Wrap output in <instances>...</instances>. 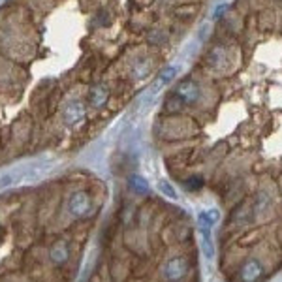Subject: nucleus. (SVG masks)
Here are the masks:
<instances>
[{
	"mask_svg": "<svg viewBox=\"0 0 282 282\" xmlns=\"http://www.w3.org/2000/svg\"><path fill=\"white\" fill-rule=\"evenodd\" d=\"M128 186L132 192L136 194H140V196H145L147 192H149V182L145 177H141V175H132L130 179H128Z\"/></svg>",
	"mask_w": 282,
	"mask_h": 282,
	"instance_id": "obj_12",
	"label": "nucleus"
},
{
	"mask_svg": "<svg viewBox=\"0 0 282 282\" xmlns=\"http://www.w3.org/2000/svg\"><path fill=\"white\" fill-rule=\"evenodd\" d=\"M204 184H205V180H204V177H200V175H198V177H190V179L184 180V188L190 190V192L204 188Z\"/></svg>",
	"mask_w": 282,
	"mask_h": 282,
	"instance_id": "obj_14",
	"label": "nucleus"
},
{
	"mask_svg": "<svg viewBox=\"0 0 282 282\" xmlns=\"http://www.w3.org/2000/svg\"><path fill=\"white\" fill-rule=\"evenodd\" d=\"M108 98H110V90H108V86L104 85V83L94 85L92 88H90V92H88V102H90V106H94V108L106 106Z\"/></svg>",
	"mask_w": 282,
	"mask_h": 282,
	"instance_id": "obj_8",
	"label": "nucleus"
},
{
	"mask_svg": "<svg viewBox=\"0 0 282 282\" xmlns=\"http://www.w3.org/2000/svg\"><path fill=\"white\" fill-rule=\"evenodd\" d=\"M28 175H30V170H28V168H17V170L2 173V175H0V188L14 186V184L26 179Z\"/></svg>",
	"mask_w": 282,
	"mask_h": 282,
	"instance_id": "obj_6",
	"label": "nucleus"
},
{
	"mask_svg": "<svg viewBox=\"0 0 282 282\" xmlns=\"http://www.w3.org/2000/svg\"><path fill=\"white\" fill-rule=\"evenodd\" d=\"M200 246H202V252H204L205 258H214V244H212L211 239V230H202L200 228Z\"/></svg>",
	"mask_w": 282,
	"mask_h": 282,
	"instance_id": "obj_10",
	"label": "nucleus"
},
{
	"mask_svg": "<svg viewBox=\"0 0 282 282\" xmlns=\"http://www.w3.org/2000/svg\"><path fill=\"white\" fill-rule=\"evenodd\" d=\"M218 220H220V212L216 211V209L204 211L198 214V222H200V228H202V230H211Z\"/></svg>",
	"mask_w": 282,
	"mask_h": 282,
	"instance_id": "obj_11",
	"label": "nucleus"
},
{
	"mask_svg": "<svg viewBox=\"0 0 282 282\" xmlns=\"http://www.w3.org/2000/svg\"><path fill=\"white\" fill-rule=\"evenodd\" d=\"M274 2H282V0H274Z\"/></svg>",
	"mask_w": 282,
	"mask_h": 282,
	"instance_id": "obj_16",
	"label": "nucleus"
},
{
	"mask_svg": "<svg viewBox=\"0 0 282 282\" xmlns=\"http://www.w3.org/2000/svg\"><path fill=\"white\" fill-rule=\"evenodd\" d=\"M49 256H51V262H53V264L62 266V264H66L68 258H70V248H68V244L64 243V241H60V243H56L55 246L51 248Z\"/></svg>",
	"mask_w": 282,
	"mask_h": 282,
	"instance_id": "obj_9",
	"label": "nucleus"
},
{
	"mask_svg": "<svg viewBox=\"0 0 282 282\" xmlns=\"http://www.w3.org/2000/svg\"><path fill=\"white\" fill-rule=\"evenodd\" d=\"M158 190H160L164 196L172 198V200H177V192H175V188L172 186V182H168V180H160V182H158Z\"/></svg>",
	"mask_w": 282,
	"mask_h": 282,
	"instance_id": "obj_15",
	"label": "nucleus"
},
{
	"mask_svg": "<svg viewBox=\"0 0 282 282\" xmlns=\"http://www.w3.org/2000/svg\"><path fill=\"white\" fill-rule=\"evenodd\" d=\"M188 273V262L180 256H175V258H170L164 266V276L166 280L170 282H177L180 278H184Z\"/></svg>",
	"mask_w": 282,
	"mask_h": 282,
	"instance_id": "obj_3",
	"label": "nucleus"
},
{
	"mask_svg": "<svg viewBox=\"0 0 282 282\" xmlns=\"http://www.w3.org/2000/svg\"><path fill=\"white\" fill-rule=\"evenodd\" d=\"M175 92L184 100V104H194L198 98H200V86H198L192 79H184V81H180V85L175 88Z\"/></svg>",
	"mask_w": 282,
	"mask_h": 282,
	"instance_id": "obj_5",
	"label": "nucleus"
},
{
	"mask_svg": "<svg viewBox=\"0 0 282 282\" xmlns=\"http://www.w3.org/2000/svg\"><path fill=\"white\" fill-rule=\"evenodd\" d=\"M177 72L179 70H177L175 66H170V68H166V70L160 72V76L154 79V83H152V86L149 88V92L143 96V102H152L158 94H160V90H162L166 85H170V83H172L173 78L177 76Z\"/></svg>",
	"mask_w": 282,
	"mask_h": 282,
	"instance_id": "obj_2",
	"label": "nucleus"
},
{
	"mask_svg": "<svg viewBox=\"0 0 282 282\" xmlns=\"http://www.w3.org/2000/svg\"><path fill=\"white\" fill-rule=\"evenodd\" d=\"M264 274V267L256 260H248L241 269V280L243 282H256Z\"/></svg>",
	"mask_w": 282,
	"mask_h": 282,
	"instance_id": "obj_7",
	"label": "nucleus"
},
{
	"mask_svg": "<svg viewBox=\"0 0 282 282\" xmlns=\"http://www.w3.org/2000/svg\"><path fill=\"white\" fill-rule=\"evenodd\" d=\"M182 106H186V104H184V100H182L177 92L170 94L168 100H166V111H168V113H175V111H179Z\"/></svg>",
	"mask_w": 282,
	"mask_h": 282,
	"instance_id": "obj_13",
	"label": "nucleus"
},
{
	"mask_svg": "<svg viewBox=\"0 0 282 282\" xmlns=\"http://www.w3.org/2000/svg\"><path fill=\"white\" fill-rule=\"evenodd\" d=\"M62 118L68 126L79 124V122L85 118V106L79 102V100H72V102H68L62 110Z\"/></svg>",
	"mask_w": 282,
	"mask_h": 282,
	"instance_id": "obj_4",
	"label": "nucleus"
},
{
	"mask_svg": "<svg viewBox=\"0 0 282 282\" xmlns=\"http://www.w3.org/2000/svg\"><path fill=\"white\" fill-rule=\"evenodd\" d=\"M68 211L76 218H83L86 214H90V211H92V198H90V194L83 192V190L74 192L70 200H68Z\"/></svg>",
	"mask_w": 282,
	"mask_h": 282,
	"instance_id": "obj_1",
	"label": "nucleus"
}]
</instances>
